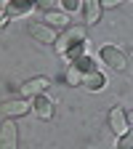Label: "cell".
I'll return each instance as SVG.
<instances>
[{
	"instance_id": "e0dca14e",
	"label": "cell",
	"mask_w": 133,
	"mask_h": 149,
	"mask_svg": "<svg viewBox=\"0 0 133 149\" xmlns=\"http://www.w3.org/2000/svg\"><path fill=\"white\" fill-rule=\"evenodd\" d=\"M128 125H133V112H128Z\"/></svg>"
},
{
	"instance_id": "2e32d148",
	"label": "cell",
	"mask_w": 133,
	"mask_h": 149,
	"mask_svg": "<svg viewBox=\"0 0 133 149\" xmlns=\"http://www.w3.org/2000/svg\"><path fill=\"white\" fill-rule=\"evenodd\" d=\"M120 3H123V0H101V8H115Z\"/></svg>"
},
{
	"instance_id": "ba28073f",
	"label": "cell",
	"mask_w": 133,
	"mask_h": 149,
	"mask_svg": "<svg viewBox=\"0 0 133 149\" xmlns=\"http://www.w3.org/2000/svg\"><path fill=\"white\" fill-rule=\"evenodd\" d=\"M32 112H35L40 120H51V117H53V101L45 96V93H40V96L32 99Z\"/></svg>"
},
{
	"instance_id": "8992f818",
	"label": "cell",
	"mask_w": 133,
	"mask_h": 149,
	"mask_svg": "<svg viewBox=\"0 0 133 149\" xmlns=\"http://www.w3.org/2000/svg\"><path fill=\"white\" fill-rule=\"evenodd\" d=\"M109 128H112V133H115L117 139L130 128V125H128V115H125L123 107H112V109H109Z\"/></svg>"
},
{
	"instance_id": "52a82bcc",
	"label": "cell",
	"mask_w": 133,
	"mask_h": 149,
	"mask_svg": "<svg viewBox=\"0 0 133 149\" xmlns=\"http://www.w3.org/2000/svg\"><path fill=\"white\" fill-rule=\"evenodd\" d=\"M45 88H51V77L40 74V77H32V80H27V83L22 85V93H24L27 99H35V96H40V93H43Z\"/></svg>"
},
{
	"instance_id": "3957f363",
	"label": "cell",
	"mask_w": 133,
	"mask_h": 149,
	"mask_svg": "<svg viewBox=\"0 0 133 149\" xmlns=\"http://www.w3.org/2000/svg\"><path fill=\"white\" fill-rule=\"evenodd\" d=\"M101 61L107 67H112V69H117V72H125L128 69V56L120 48H115V45H104L101 48Z\"/></svg>"
},
{
	"instance_id": "9c48e42d",
	"label": "cell",
	"mask_w": 133,
	"mask_h": 149,
	"mask_svg": "<svg viewBox=\"0 0 133 149\" xmlns=\"http://www.w3.org/2000/svg\"><path fill=\"white\" fill-rule=\"evenodd\" d=\"M101 0H83V19L85 24H99L101 19Z\"/></svg>"
},
{
	"instance_id": "7a4b0ae2",
	"label": "cell",
	"mask_w": 133,
	"mask_h": 149,
	"mask_svg": "<svg viewBox=\"0 0 133 149\" xmlns=\"http://www.w3.org/2000/svg\"><path fill=\"white\" fill-rule=\"evenodd\" d=\"M27 29H29V37H32V40L43 43V45H56V40H59L56 29L48 27V24H43V22H32Z\"/></svg>"
},
{
	"instance_id": "9a60e30c",
	"label": "cell",
	"mask_w": 133,
	"mask_h": 149,
	"mask_svg": "<svg viewBox=\"0 0 133 149\" xmlns=\"http://www.w3.org/2000/svg\"><path fill=\"white\" fill-rule=\"evenodd\" d=\"M59 3H61V8H64V11H69V13H72V11H77V8L83 6V0H59Z\"/></svg>"
},
{
	"instance_id": "6da1fadb",
	"label": "cell",
	"mask_w": 133,
	"mask_h": 149,
	"mask_svg": "<svg viewBox=\"0 0 133 149\" xmlns=\"http://www.w3.org/2000/svg\"><path fill=\"white\" fill-rule=\"evenodd\" d=\"M83 43H85V27L83 24H75L64 35H59V40H56V51H59V53H69L72 48H80Z\"/></svg>"
},
{
	"instance_id": "5b68a950",
	"label": "cell",
	"mask_w": 133,
	"mask_h": 149,
	"mask_svg": "<svg viewBox=\"0 0 133 149\" xmlns=\"http://www.w3.org/2000/svg\"><path fill=\"white\" fill-rule=\"evenodd\" d=\"M19 146V128L13 120H3L0 125V149H16Z\"/></svg>"
},
{
	"instance_id": "8fae6325",
	"label": "cell",
	"mask_w": 133,
	"mask_h": 149,
	"mask_svg": "<svg viewBox=\"0 0 133 149\" xmlns=\"http://www.w3.org/2000/svg\"><path fill=\"white\" fill-rule=\"evenodd\" d=\"M40 22H43V24H48V27H53V29H61V27H67V24H69V16H67L64 11H45Z\"/></svg>"
},
{
	"instance_id": "277c9868",
	"label": "cell",
	"mask_w": 133,
	"mask_h": 149,
	"mask_svg": "<svg viewBox=\"0 0 133 149\" xmlns=\"http://www.w3.org/2000/svg\"><path fill=\"white\" fill-rule=\"evenodd\" d=\"M29 101L27 99H11V101H3V107H0V112H3L6 120H16V117H24L29 112Z\"/></svg>"
},
{
	"instance_id": "30bf717a",
	"label": "cell",
	"mask_w": 133,
	"mask_h": 149,
	"mask_svg": "<svg viewBox=\"0 0 133 149\" xmlns=\"http://www.w3.org/2000/svg\"><path fill=\"white\" fill-rule=\"evenodd\" d=\"M35 6H37L35 0H8L6 3V13H8V19L11 16H22V13H29Z\"/></svg>"
},
{
	"instance_id": "4fadbf2b",
	"label": "cell",
	"mask_w": 133,
	"mask_h": 149,
	"mask_svg": "<svg viewBox=\"0 0 133 149\" xmlns=\"http://www.w3.org/2000/svg\"><path fill=\"white\" fill-rule=\"evenodd\" d=\"M67 83L69 85H83V72L75 64H69V69H67Z\"/></svg>"
},
{
	"instance_id": "7c38bea8",
	"label": "cell",
	"mask_w": 133,
	"mask_h": 149,
	"mask_svg": "<svg viewBox=\"0 0 133 149\" xmlns=\"http://www.w3.org/2000/svg\"><path fill=\"white\" fill-rule=\"evenodd\" d=\"M83 88H88V91H101L104 88V74L99 69L83 72Z\"/></svg>"
},
{
	"instance_id": "5bb4252c",
	"label": "cell",
	"mask_w": 133,
	"mask_h": 149,
	"mask_svg": "<svg viewBox=\"0 0 133 149\" xmlns=\"http://www.w3.org/2000/svg\"><path fill=\"white\" fill-rule=\"evenodd\" d=\"M117 149H133V128H128L125 133L117 139Z\"/></svg>"
}]
</instances>
